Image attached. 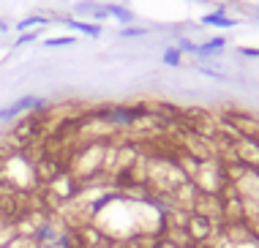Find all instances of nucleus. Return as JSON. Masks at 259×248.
<instances>
[{"label":"nucleus","instance_id":"ddd939ff","mask_svg":"<svg viewBox=\"0 0 259 248\" xmlns=\"http://www.w3.org/2000/svg\"><path fill=\"white\" fill-rule=\"evenodd\" d=\"M246 57H259V49H240Z\"/></svg>","mask_w":259,"mask_h":248},{"label":"nucleus","instance_id":"0eeeda50","mask_svg":"<svg viewBox=\"0 0 259 248\" xmlns=\"http://www.w3.org/2000/svg\"><path fill=\"white\" fill-rule=\"evenodd\" d=\"M41 25H47V16H25L22 22H16V30L27 33L30 27H41Z\"/></svg>","mask_w":259,"mask_h":248},{"label":"nucleus","instance_id":"7ed1b4c3","mask_svg":"<svg viewBox=\"0 0 259 248\" xmlns=\"http://www.w3.org/2000/svg\"><path fill=\"white\" fill-rule=\"evenodd\" d=\"M66 25L71 27V30H77V33H85V36H90V38H99V36H101V25H96V22H82V19H66Z\"/></svg>","mask_w":259,"mask_h":248},{"label":"nucleus","instance_id":"20e7f679","mask_svg":"<svg viewBox=\"0 0 259 248\" xmlns=\"http://www.w3.org/2000/svg\"><path fill=\"white\" fill-rule=\"evenodd\" d=\"M202 25H216V27H235L238 25V19H232V16H227L224 11H213V14H205L202 16Z\"/></svg>","mask_w":259,"mask_h":248},{"label":"nucleus","instance_id":"9d476101","mask_svg":"<svg viewBox=\"0 0 259 248\" xmlns=\"http://www.w3.org/2000/svg\"><path fill=\"white\" fill-rule=\"evenodd\" d=\"M120 36H123V38H134V36H145V27H123V30H120Z\"/></svg>","mask_w":259,"mask_h":248},{"label":"nucleus","instance_id":"423d86ee","mask_svg":"<svg viewBox=\"0 0 259 248\" xmlns=\"http://www.w3.org/2000/svg\"><path fill=\"white\" fill-rule=\"evenodd\" d=\"M224 44H227V41H224L221 36H218V38H210L207 44H202V47L197 49V55H218V52L224 49Z\"/></svg>","mask_w":259,"mask_h":248},{"label":"nucleus","instance_id":"4468645a","mask_svg":"<svg viewBox=\"0 0 259 248\" xmlns=\"http://www.w3.org/2000/svg\"><path fill=\"white\" fill-rule=\"evenodd\" d=\"M0 33H5V22L3 19H0Z\"/></svg>","mask_w":259,"mask_h":248},{"label":"nucleus","instance_id":"f257e3e1","mask_svg":"<svg viewBox=\"0 0 259 248\" xmlns=\"http://www.w3.org/2000/svg\"><path fill=\"white\" fill-rule=\"evenodd\" d=\"M186 232H188V238H191L194 246H207L218 232H221V221L205 218V216H199V213H188Z\"/></svg>","mask_w":259,"mask_h":248},{"label":"nucleus","instance_id":"1a4fd4ad","mask_svg":"<svg viewBox=\"0 0 259 248\" xmlns=\"http://www.w3.org/2000/svg\"><path fill=\"white\" fill-rule=\"evenodd\" d=\"M74 44H77L74 36H57V38H47L44 47H74Z\"/></svg>","mask_w":259,"mask_h":248},{"label":"nucleus","instance_id":"9b49d317","mask_svg":"<svg viewBox=\"0 0 259 248\" xmlns=\"http://www.w3.org/2000/svg\"><path fill=\"white\" fill-rule=\"evenodd\" d=\"M36 38H38V33H22V36L16 38V47H25V44L36 41Z\"/></svg>","mask_w":259,"mask_h":248},{"label":"nucleus","instance_id":"39448f33","mask_svg":"<svg viewBox=\"0 0 259 248\" xmlns=\"http://www.w3.org/2000/svg\"><path fill=\"white\" fill-rule=\"evenodd\" d=\"M107 8V16H115L118 22H123V25H129V22H134V14H131L129 8H123V5H104Z\"/></svg>","mask_w":259,"mask_h":248},{"label":"nucleus","instance_id":"6e6552de","mask_svg":"<svg viewBox=\"0 0 259 248\" xmlns=\"http://www.w3.org/2000/svg\"><path fill=\"white\" fill-rule=\"evenodd\" d=\"M180 57H183V52L177 49V47H169V49L164 52V63H166V66H172V68L180 66Z\"/></svg>","mask_w":259,"mask_h":248},{"label":"nucleus","instance_id":"f8f14e48","mask_svg":"<svg viewBox=\"0 0 259 248\" xmlns=\"http://www.w3.org/2000/svg\"><path fill=\"white\" fill-rule=\"evenodd\" d=\"M153 248H180V246H175L169 238H164V235H161V238L155 240V246H153Z\"/></svg>","mask_w":259,"mask_h":248},{"label":"nucleus","instance_id":"f03ea898","mask_svg":"<svg viewBox=\"0 0 259 248\" xmlns=\"http://www.w3.org/2000/svg\"><path fill=\"white\" fill-rule=\"evenodd\" d=\"M44 99H36V96H25V99H19L16 104H11V107L0 109V120H14L16 115L22 112H30V109H44Z\"/></svg>","mask_w":259,"mask_h":248}]
</instances>
